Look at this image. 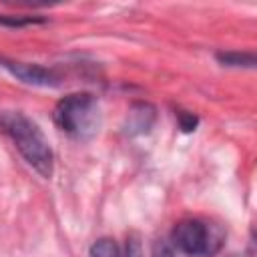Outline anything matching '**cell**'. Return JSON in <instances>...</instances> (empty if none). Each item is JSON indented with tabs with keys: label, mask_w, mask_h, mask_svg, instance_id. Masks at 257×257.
<instances>
[{
	"label": "cell",
	"mask_w": 257,
	"mask_h": 257,
	"mask_svg": "<svg viewBox=\"0 0 257 257\" xmlns=\"http://www.w3.org/2000/svg\"><path fill=\"white\" fill-rule=\"evenodd\" d=\"M0 126L10 137L26 165L32 167L42 179H50L54 171V155L40 126L18 110H2Z\"/></svg>",
	"instance_id": "6da1fadb"
},
{
	"label": "cell",
	"mask_w": 257,
	"mask_h": 257,
	"mask_svg": "<svg viewBox=\"0 0 257 257\" xmlns=\"http://www.w3.org/2000/svg\"><path fill=\"white\" fill-rule=\"evenodd\" d=\"M52 118L62 133L78 141L92 139L102 124L100 104L90 92H74L60 98L54 106Z\"/></svg>",
	"instance_id": "7a4b0ae2"
},
{
	"label": "cell",
	"mask_w": 257,
	"mask_h": 257,
	"mask_svg": "<svg viewBox=\"0 0 257 257\" xmlns=\"http://www.w3.org/2000/svg\"><path fill=\"white\" fill-rule=\"evenodd\" d=\"M171 245L191 257H209L221 249L223 233L203 219H183L173 227Z\"/></svg>",
	"instance_id": "3957f363"
},
{
	"label": "cell",
	"mask_w": 257,
	"mask_h": 257,
	"mask_svg": "<svg viewBox=\"0 0 257 257\" xmlns=\"http://www.w3.org/2000/svg\"><path fill=\"white\" fill-rule=\"evenodd\" d=\"M0 66L10 72L14 78H18L24 84L30 86H44V88H52L58 86V76L52 68H46L42 64L36 62H22V60H14V58H4L0 56Z\"/></svg>",
	"instance_id": "277c9868"
},
{
	"label": "cell",
	"mask_w": 257,
	"mask_h": 257,
	"mask_svg": "<svg viewBox=\"0 0 257 257\" xmlns=\"http://www.w3.org/2000/svg\"><path fill=\"white\" fill-rule=\"evenodd\" d=\"M155 118H157V110H155L153 104H149V102H135V104L128 108V112H126L122 131H124V135H128V137L147 135V133L153 128Z\"/></svg>",
	"instance_id": "5b68a950"
},
{
	"label": "cell",
	"mask_w": 257,
	"mask_h": 257,
	"mask_svg": "<svg viewBox=\"0 0 257 257\" xmlns=\"http://www.w3.org/2000/svg\"><path fill=\"white\" fill-rule=\"evenodd\" d=\"M217 62L223 66L231 68H253L255 66V56L253 52H241V50H221L215 54Z\"/></svg>",
	"instance_id": "8992f818"
},
{
	"label": "cell",
	"mask_w": 257,
	"mask_h": 257,
	"mask_svg": "<svg viewBox=\"0 0 257 257\" xmlns=\"http://www.w3.org/2000/svg\"><path fill=\"white\" fill-rule=\"evenodd\" d=\"M88 257H120V251H118V245L114 243V239L100 237L90 245Z\"/></svg>",
	"instance_id": "52a82bcc"
},
{
	"label": "cell",
	"mask_w": 257,
	"mask_h": 257,
	"mask_svg": "<svg viewBox=\"0 0 257 257\" xmlns=\"http://www.w3.org/2000/svg\"><path fill=\"white\" fill-rule=\"evenodd\" d=\"M44 22V18L40 16H20V14H0V24L2 26H12V28H20V26H28V24H40Z\"/></svg>",
	"instance_id": "ba28073f"
},
{
	"label": "cell",
	"mask_w": 257,
	"mask_h": 257,
	"mask_svg": "<svg viewBox=\"0 0 257 257\" xmlns=\"http://www.w3.org/2000/svg\"><path fill=\"white\" fill-rule=\"evenodd\" d=\"M177 118H179V126L185 131V133H189V131H195V126H197V116L195 114H191V112H187V110H179L177 112Z\"/></svg>",
	"instance_id": "9c48e42d"
},
{
	"label": "cell",
	"mask_w": 257,
	"mask_h": 257,
	"mask_svg": "<svg viewBox=\"0 0 257 257\" xmlns=\"http://www.w3.org/2000/svg\"><path fill=\"white\" fill-rule=\"evenodd\" d=\"M153 257H175V249L167 241H157L153 249Z\"/></svg>",
	"instance_id": "30bf717a"
},
{
	"label": "cell",
	"mask_w": 257,
	"mask_h": 257,
	"mask_svg": "<svg viewBox=\"0 0 257 257\" xmlns=\"http://www.w3.org/2000/svg\"><path fill=\"white\" fill-rule=\"evenodd\" d=\"M126 257H143V249L139 239H128L126 243Z\"/></svg>",
	"instance_id": "8fae6325"
}]
</instances>
